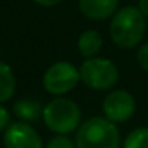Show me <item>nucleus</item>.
<instances>
[{
  "label": "nucleus",
  "instance_id": "f257e3e1",
  "mask_svg": "<svg viewBox=\"0 0 148 148\" xmlns=\"http://www.w3.org/2000/svg\"><path fill=\"white\" fill-rule=\"evenodd\" d=\"M147 32V18L138 6H123L110 18L109 36L121 49H132L141 44Z\"/></svg>",
  "mask_w": 148,
  "mask_h": 148
},
{
  "label": "nucleus",
  "instance_id": "f03ea898",
  "mask_svg": "<svg viewBox=\"0 0 148 148\" xmlns=\"http://www.w3.org/2000/svg\"><path fill=\"white\" fill-rule=\"evenodd\" d=\"M74 142L77 148H121V132L105 116H92L80 123Z\"/></svg>",
  "mask_w": 148,
  "mask_h": 148
},
{
  "label": "nucleus",
  "instance_id": "7ed1b4c3",
  "mask_svg": "<svg viewBox=\"0 0 148 148\" xmlns=\"http://www.w3.org/2000/svg\"><path fill=\"white\" fill-rule=\"evenodd\" d=\"M41 118L51 132L57 135H68L71 132H76L80 126L82 110L73 99L60 96L54 97L44 106Z\"/></svg>",
  "mask_w": 148,
  "mask_h": 148
},
{
  "label": "nucleus",
  "instance_id": "20e7f679",
  "mask_svg": "<svg viewBox=\"0 0 148 148\" xmlns=\"http://www.w3.org/2000/svg\"><path fill=\"white\" fill-rule=\"evenodd\" d=\"M80 82L92 90L108 92L112 90L119 82L118 65L109 58L93 57L86 58L80 68Z\"/></svg>",
  "mask_w": 148,
  "mask_h": 148
},
{
  "label": "nucleus",
  "instance_id": "39448f33",
  "mask_svg": "<svg viewBox=\"0 0 148 148\" xmlns=\"http://www.w3.org/2000/svg\"><path fill=\"white\" fill-rule=\"evenodd\" d=\"M80 83L79 68L70 61H57L51 64L42 76L45 92L54 97L65 96Z\"/></svg>",
  "mask_w": 148,
  "mask_h": 148
},
{
  "label": "nucleus",
  "instance_id": "423d86ee",
  "mask_svg": "<svg viewBox=\"0 0 148 148\" xmlns=\"http://www.w3.org/2000/svg\"><path fill=\"white\" fill-rule=\"evenodd\" d=\"M103 116L113 123H123L129 121L136 110V100L134 95L125 89H112L105 96L102 103Z\"/></svg>",
  "mask_w": 148,
  "mask_h": 148
},
{
  "label": "nucleus",
  "instance_id": "0eeeda50",
  "mask_svg": "<svg viewBox=\"0 0 148 148\" xmlns=\"http://www.w3.org/2000/svg\"><path fill=\"white\" fill-rule=\"evenodd\" d=\"M5 148H44L38 131L28 122H13L5 129Z\"/></svg>",
  "mask_w": 148,
  "mask_h": 148
},
{
  "label": "nucleus",
  "instance_id": "6e6552de",
  "mask_svg": "<svg viewBox=\"0 0 148 148\" xmlns=\"http://www.w3.org/2000/svg\"><path fill=\"white\" fill-rule=\"evenodd\" d=\"M119 9V0H79V10L89 21L110 19Z\"/></svg>",
  "mask_w": 148,
  "mask_h": 148
},
{
  "label": "nucleus",
  "instance_id": "1a4fd4ad",
  "mask_svg": "<svg viewBox=\"0 0 148 148\" xmlns=\"http://www.w3.org/2000/svg\"><path fill=\"white\" fill-rule=\"evenodd\" d=\"M103 47V36L96 29H86L77 39V49L84 58L97 57Z\"/></svg>",
  "mask_w": 148,
  "mask_h": 148
},
{
  "label": "nucleus",
  "instance_id": "9d476101",
  "mask_svg": "<svg viewBox=\"0 0 148 148\" xmlns=\"http://www.w3.org/2000/svg\"><path fill=\"white\" fill-rule=\"evenodd\" d=\"M42 106L36 99H31V97H25L18 100L13 105V113L19 118V121L22 122H35L42 116Z\"/></svg>",
  "mask_w": 148,
  "mask_h": 148
},
{
  "label": "nucleus",
  "instance_id": "9b49d317",
  "mask_svg": "<svg viewBox=\"0 0 148 148\" xmlns=\"http://www.w3.org/2000/svg\"><path fill=\"white\" fill-rule=\"evenodd\" d=\"M16 92V77L12 67L0 60V103H5L13 97Z\"/></svg>",
  "mask_w": 148,
  "mask_h": 148
},
{
  "label": "nucleus",
  "instance_id": "f8f14e48",
  "mask_svg": "<svg viewBox=\"0 0 148 148\" xmlns=\"http://www.w3.org/2000/svg\"><path fill=\"white\" fill-rule=\"evenodd\" d=\"M122 148H148V126L132 129L125 136Z\"/></svg>",
  "mask_w": 148,
  "mask_h": 148
},
{
  "label": "nucleus",
  "instance_id": "ddd939ff",
  "mask_svg": "<svg viewBox=\"0 0 148 148\" xmlns=\"http://www.w3.org/2000/svg\"><path fill=\"white\" fill-rule=\"evenodd\" d=\"M45 148H77V147L76 142L70 139L67 135H55L47 142Z\"/></svg>",
  "mask_w": 148,
  "mask_h": 148
},
{
  "label": "nucleus",
  "instance_id": "4468645a",
  "mask_svg": "<svg viewBox=\"0 0 148 148\" xmlns=\"http://www.w3.org/2000/svg\"><path fill=\"white\" fill-rule=\"evenodd\" d=\"M136 62L138 65L148 73V42H144L136 49Z\"/></svg>",
  "mask_w": 148,
  "mask_h": 148
},
{
  "label": "nucleus",
  "instance_id": "2eb2a0df",
  "mask_svg": "<svg viewBox=\"0 0 148 148\" xmlns=\"http://www.w3.org/2000/svg\"><path fill=\"white\" fill-rule=\"evenodd\" d=\"M9 125H10V113L0 103V131H5Z\"/></svg>",
  "mask_w": 148,
  "mask_h": 148
},
{
  "label": "nucleus",
  "instance_id": "dca6fc26",
  "mask_svg": "<svg viewBox=\"0 0 148 148\" xmlns=\"http://www.w3.org/2000/svg\"><path fill=\"white\" fill-rule=\"evenodd\" d=\"M34 2L42 8H54V6H58L62 0H34Z\"/></svg>",
  "mask_w": 148,
  "mask_h": 148
},
{
  "label": "nucleus",
  "instance_id": "f3484780",
  "mask_svg": "<svg viewBox=\"0 0 148 148\" xmlns=\"http://www.w3.org/2000/svg\"><path fill=\"white\" fill-rule=\"evenodd\" d=\"M138 9L148 19V0H138Z\"/></svg>",
  "mask_w": 148,
  "mask_h": 148
}]
</instances>
